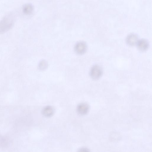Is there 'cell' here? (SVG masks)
<instances>
[{"label": "cell", "mask_w": 152, "mask_h": 152, "mask_svg": "<svg viewBox=\"0 0 152 152\" xmlns=\"http://www.w3.org/2000/svg\"><path fill=\"white\" fill-rule=\"evenodd\" d=\"M23 12L25 14H29L31 11L32 7L31 6L28 5L27 4L25 5L23 9Z\"/></svg>", "instance_id": "9"}, {"label": "cell", "mask_w": 152, "mask_h": 152, "mask_svg": "<svg viewBox=\"0 0 152 152\" xmlns=\"http://www.w3.org/2000/svg\"><path fill=\"white\" fill-rule=\"evenodd\" d=\"M13 23L12 18L8 16L0 21V33L4 32L12 27Z\"/></svg>", "instance_id": "1"}, {"label": "cell", "mask_w": 152, "mask_h": 152, "mask_svg": "<svg viewBox=\"0 0 152 152\" xmlns=\"http://www.w3.org/2000/svg\"><path fill=\"white\" fill-rule=\"evenodd\" d=\"M48 66V64L47 62L45 60H42L39 63V68L41 70H44L47 68Z\"/></svg>", "instance_id": "8"}, {"label": "cell", "mask_w": 152, "mask_h": 152, "mask_svg": "<svg viewBox=\"0 0 152 152\" xmlns=\"http://www.w3.org/2000/svg\"><path fill=\"white\" fill-rule=\"evenodd\" d=\"M87 50V45L83 42H80L77 43L75 47V52L78 54L82 55L85 53Z\"/></svg>", "instance_id": "3"}, {"label": "cell", "mask_w": 152, "mask_h": 152, "mask_svg": "<svg viewBox=\"0 0 152 152\" xmlns=\"http://www.w3.org/2000/svg\"><path fill=\"white\" fill-rule=\"evenodd\" d=\"M137 36L134 34H131L129 35L126 39V42L127 44L131 46L137 44L138 41Z\"/></svg>", "instance_id": "5"}, {"label": "cell", "mask_w": 152, "mask_h": 152, "mask_svg": "<svg viewBox=\"0 0 152 152\" xmlns=\"http://www.w3.org/2000/svg\"><path fill=\"white\" fill-rule=\"evenodd\" d=\"M54 109L51 106H47L43 108L42 110V114L46 117L51 116L54 113Z\"/></svg>", "instance_id": "7"}, {"label": "cell", "mask_w": 152, "mask_h": 152, "mask_svg": "<svg viewBox=\"0 0 152 152\" xmlns=\"http://www.w3.org/2000/svg\"><path fill=\"white\" fill-rule=\"evenodd\" d=\"M137 45L138 48L141 51H145L149 46V44L147 41L143 39L138 40Z\"/></svg>", "instance_id": "6"}, {"label": "cell", "mask_w": 152, "mask_h": 152, "mask_svg": "<svg viewBox=\"0 0 152 152\" xmlns=\"http://www.w3.org/2000/svg\"><path fill=\"white\" fill-rule=\"evenodd\" d=\"M89 107L88 105L86 103H81L77 106V111L79 114L81 115H84L86 114L88 111Z\"/></svg>", "instance_id": "4"}, {"label": "cell", "mask_w": 152, "mask_h": 152, "mask_svg": "<svg viewBox=\"0 0 152 152\" xmlns=\"http://www.w3.org/2000/svg\"><path fill=\"white\" fill-rule=\"evenodd\" d=\"M102 68L99 66L95 65L91 68L90 72L91 77L94 80H97L102 75Z\"/></svg>", "instance_id": "2"}]
</instances>
